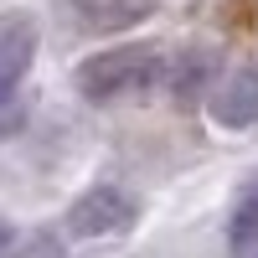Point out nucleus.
Instances as JSON below:
<instances>
[{
    "mask_svg": "<svg viewBox=\"0 0 258 258\" xmlns=\"http://www.w3.org/2000/svg\"><path fill=\"white\" fill-rule=\"evenodd\" d=\"M232 243L238 248H248V243H258V191L232 212Z\"/></svg>",
    "mask_w": 258,
    "mask_h": 258,
    "instance_id": "obj_6",
    "label": "nucleus"
},
{
    "mask_svg": "<svg viewBox=\"0 0 258 258\" xmlns=\"http://www.w3.org/2000/svg\"><path fill=\"white\" fill-rule=\"evenodd\" d=\"M212 119L227 129L258 124V68H238L217 93H212Z\"/></svg>",
    "mask_w": 258,
    "mask_h": 258,
    "instance_id": "obj_5",
    "label": "nucleus"
},
{
    "mask_svg": "<svg viewBox=\"0 0 258 258\" xmlns=\"http://www.w3.org/2000/svg\"><path fill=\"white\" fill-rule=\"evenodd\" d=\"M135 217H140V202L129 197L124 186H88L73 202L68 227L78 232V238H114V232H124Z\"/></svg>",
    "mask_w": 258,
    "mask_h": 258,
    "instance_id": "obj_2",
    "label": "nucleus"
},
{
    "mask_svg": "<svg viewBox=\"0 0 258 258\" xmlns=\"http://www.w3.org/2000/svg\"><path fill=\"white\" fill-rule=\"evenodd\" d=\"M11 248H16V227H11V222H6V217H0V258H6V253H11Z\"/></svg>",
    "mask_w": 258,
    "mask_h": 258,
    "instance_id": "obj_7",
    "label": "nucleus"
},
{
    "mask_svg": "<svg viewBox=\"0 0 258 258\" xmlns=\"http://www.w3.org/2000/svg\"><path fill=\"white\" fill-rule=\"evenodd\" d=\"M253 258H258V253H253Z\"/></svg>",
    "mask_w": 258,
    "mask_h": 258,
    "instance_id": "obj_8",
    "label": "nucleus"
},
{
    "mask_svg": "<svg viewBox=\"0 0 258 258\" xmlns=\"http://www.w3.org/2000/svg\"><path fill=\"white\" fill-rule=\"evenodd\" d=\"M165 73L160 47H114V52H98L78 68V88L83 98L93 103H124V98H140L150 83Z\"/></svg>",
    "mask_w": 258,
    "mask_h": 258,
    "instance_id": "obj_1",
    "label": "nucleus"
},
{
    "mask_svg": "<svg viewBox=\"0 0 258 258\" xmlns=\"http://www.w3.org/2000/svg\"><path fill=\"white\" fill-rule=\"evenodd\" d=\"M68 11L78 21V31L109 36V31H129L155 11V0H68Z\"/></svg>",
    "mask_w": 258,
    "mask_h": 258,
    "instance_id": "obj_4",
    "label": "nucleus"
},
{
    "mask_svg": "<svg viewBox=\"0 0 258 258\" xmlns=\"http://www.w3.org/2000/svg\"><path fill=\"white\" fill-rule=\"evenodd\" d=\"M31 57H36V26H31V16L11 11L6 21H0V103L16 98Z\"/></svg>",
    "mask_w": 258,
    "mask_h": 258,
    "instance_id": "obj_3",
    "label": "nucleus"
}]
</instances>
